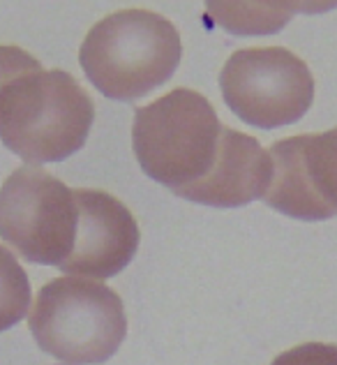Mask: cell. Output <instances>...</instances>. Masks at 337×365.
I'll list each match as a JSON object with an SVG mask.
<instances>
[{
  "instance_id": "1",
  "label": "cell",
  "mask_w": 337,
  "mask_h": 365,
  "mask_svg": "<svg viewBox=\"0 0 337 365\" xmlns=\"http://www.w3.org/2000/svg\"><path fill=\"white\" fill-rule=\"evenodd\" d=\"M93 123L90 95L63 70L28 72L0 91V141L28 165L72 158Z\"/></svg>"
},
{
  "instance_id": "2",
  "label": "cell",
  "mask_w": 337,
  "mask_h": 365,
  "mask_svg": "<svg viewBox=\"0 0 337 365\" xmlns=\"http://www.w3.org/2000/svg\"><path fill=\"white\" fill-rule=\"evenodd\" d=\"M180 53V35L169 19L148 9H123L90 28L79 63L104 98L134 102L171 79Z\"/></svg>"
},
{
  "instance_id": "3",
  "label": "cell",
  "mask_w": 337,
  "mask_h": 365,
  "mask_svg": "<svg viewBox=\"0 0 337 365\" xmlns=\"http://www.w3.org/2000/svg\"><path fill=\"white\" fill-rule=\"evenodd\" d=\"M26 319L37 347L67 365L107 363L128 335L123 299L90 277L61 275L46 282Z\"/></svg>"
},
{
  "instance_id": "4",
  "label": "cell",
  "mask_w": 337,
  "mask_h": 365,
  "mask_svg": "<svg viewBox=\"0 0 337 365\" xmlns=\"http://www.w3.org/2000/svg\"><path fill=\"white\" fill-rule=\"evenodd\" d=\"M222 130L204 95L176 88L134 113V155L143 174L176 192L201 180L215 165Z\"/></svg>"
},
{
  "instance_id": "5",
  "label": "cell",
  "mask_w": 337,
  "mask_h": 365,
  "mask_svg": "<svg viewBox=\"0 0 337 365\" xmlns=\"http://www.w3.org/2000/svg\"><path fill=\"white\" fill-rule=\"evenodd\" d=\"M74 190L37 165H24L0 185V238L21 259L61 266L76 238Z\"/></svg>"
},
{
  "instance_id": "6",
  "label": "cell",
  "mask_w": 337,
  "mask_h": 365,
  "mask_svg": "<svg viewBox=\"0 0 337 365\" xmlns=\"http://www.w3.org/2000/svg\"><path fill=\"white\" fill-rule=\"evenodd\" d=\"M219 88L240 120L261 130L298 123L314 102L310 67L280 46L231 53L219 72Z\"/></svg>"
},
{
  "instance_id": "7",
  "label": "cell",
  "mask_w": 337,
  "mask_h": 365,
  "mask_svg": "<svg viewBox=\"0 0 337 365\" xmlns=\"http://www.w3.org/2000/svg\"><path fill=\"white\" fill-rule=\"evenodd\" d=\"M79 220L72 255L58 266L65 275L109 280L125 271L139 250L141 232L132 210L102 190H74Z\"/></svg>"
},
{
  "instance_id": "8",
  "label": "cell",
  "mask_w": 337,
  "mask_h": 365,
  "mask_svg": "<svg viewBox=\"0 0 337 365\" xmlns=\"http://www.w3.org/2000/svg\"><path fill=\"white\" fill-rule=\"evenodd\" d=\"M273 158L254 137L222 130L215 165L208 174L173 195L210 208H240L266 197L273 182Z\"/></svg>"
},
{
  "instance_id": "9",
  "label": "cell",
  "mask_w": 337,
  "mask_h": 365,
  "mask_svg": "<svg viewBox=\"0 0 337 365\" xmlns=\"http://www.w3.org/2000/svg\"><path fill=\"white\" fill-rule=\"evenodd\" d=\"M307 134L289 137L273 143L268 153L273 158V182L264 201L277 213L303 222H321L337 215V210L323 201L307 169Z\"/></svg>"
},
{
  "instance_id": "10",
  "label": "cell",
  "mask_w": 337,
  "mask_h": 365,
  "mask_svg": "<svg viewBox=\"0 0 337 365\" xmlns=\"http://www.w3.org/2000/svg\"><path fill=\"white\" fill-rule=\"evenodd\" d=\"M208 24L231 35H275L291 19L266 12L254 0H206Z\"/></svg>"
},
{
  "instance_id": "11",
  "label": "cell",
  "mask_w": 337,
  "mask_h": 365,
  "mask_svg": "<svg viewBox=\"0 0 337 365\" xmlns=\"http://www.w3.org/2000/svg\"><path fill=\"white\" fill-rule=\"evenodd\" d=\"M33 305L31 280L9 247L0 245V333L26 319Z\"/></svg>"
},
{
  "instance_id": "12",
  "label": "cell",
  "mask_w": 337,
  "mask_h": 365,
  "mask_svg": "<svg viewBox=\"0 0 337 365\" xmlns=\"http://www.w3.org/2000/svg\"><path fill=\"white\" fill-rule=\"evenodd\" d=\"M305 158L319 195L337 210V128L321 134H307Z\"/></svg>"
},
{
  "instance_id": "13",
  "label": "cell",
  "mask_w": 337,
  "mask_h": 365,
  "mask_svg": "<svg viewBox=\"0 0 337 365\" xmlns=\"http://www.w3.org/2000/svg\"><path fill=\"white\" fill-rule=\"evenodd\" d=\"M271 365H337V344L305 342L280 354Z\"/></svg>"
},
{
  "instance_id": "14",
  "label": "cell",
  "mask_w": 337,
  "mask_h": 365,
  "mask_svg": "<svg viewBox=\"0 0 337 365\" xmlns=\"http://www.w3.org/2000/svg\"><path fill=\"white\" fill-rule=\"evenodd\" d=\"M42 70V65L31 53H26L19 46H0V91L16 76Z\"/></svg>"
},
{
  "instance_id": "15",
  "label": "cell",
  "mask_w": 337,
  "mask_h": 365,
  "mask_svg": "<svg viewBox=\"0 0 337 365\" xmlns=\"http://www.w3.org/2000/svg\"><path fill=\"white\" fill-rule=\"evenodd\" d=\"M266 12L291 19L294 14H323L337 7V0H254Z\"/></svg>"
}]
</instances>
